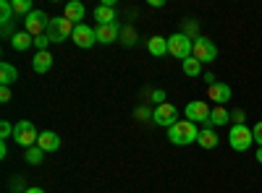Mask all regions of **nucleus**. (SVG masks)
I'll return each instance as SVG.
<instances>
[{
	"label": "nucleus",
	"instance_id": "nucleus-17",
	"mask_svg": "<svg viewBox=\"0 0 262 193\" xmlns=\"http://www.w3.org/2000/svg\"><path fill=\"white\" fill-rule=\"evenodd\" d=\"M34 45V37L29 34V32H16V34H11V47L13 50H29Z\"/></svg>",
	"mask_w": 262,
	"mask_h": 193
},
{
	"label": "nucleus",
	"instance_id": "nucleus-29",
	"mask_svg": "<svg viewBox=\"0 0 262 193\" xmlns=\"http://www.w3.org/2000/svg\"><path fill=\"white\" fill-rule=\"evenodd\" d=\"M137 118H142V120H147V118H152V110H149V107H139V110H137Z\"/></svg>",
	"mask_w": 262,
	"mask_h": 193
},
{
	"label": "nucleus",
	"instance_id": "nucleus-10",
	"mask_svg": "<svg viewBox=\"0 0 262 193\" xmlns=\"http://www.w3.org/2000/svg\"><path fill=\"white\" fill-rule=\"evenodd\" d=\"M71 39H74V45L81 47V50H90L92 45H97V34H95V29H92V26H86V24L74 26Z\"/></svg>",
	"mask_w": 262,
	"mask_h": 193
},
{
	"label": "nucleus",
	"instance_id": "nucleus-9",
	"mask_svg": "<svg viewBox=\"0 0 262 193\" xmlns=\"http://www.w3.org/2000/svg\"><path fill=\"white\" fill-rule=\"evenodd\" d=\"M152 123H155V125H165V128L176 125L179 123V110L173 104L163 102V104H158L155 110H152Z\"/></svg>",
	"mask_w": 262,
	"mask_h": 193
},
{
	"label": "nucleus",
	"instance_id": "nucleus-3",
	"mask_svg": "<svg viewBox=\"0 0 262 193\" xmlns=\"http://www.w3.org/2000/svg\"><path fill=\"white\" fill-rule=\"evenodd\" d=\"M13 139H16V144H18V146L32 149V146L37 144V139H39L37 125H34L32 120H18V123H16V128H13Z\"/></svg>",
	"mask_w": 262,
	"mask_h": 193
},
{
	"label": "nucleus",
	"instance_id": "nucleus-8",
	"mask_svg": "<svg viewBox=\"0 0 262 193\" xmlns=\"http://www.w3.org/2000/svg\"><path fill=\"white\" fill-rule=\"evenodd\" d=\"M191 58H196L200 63H212L217 58V47L207 37H196L194 39V47H191Z\"/></svg>",
	"mask_w": 262,
	"mask_h": 193
},
{
	"label": "nucleus",
	"instance_id": "nucleus-6",
	"mask_svg": "<svg viewBox=\"0 0 262 193\" xmlns=\"http://www.w3.org/2000/svg\"><path fill=\"white\" fill-rule=\"evenodd\" d=\"M48 24H50V18L45 11H32L29 16H24V32H29L32 37H42L48 32Z\"/></svg>",
	"mask_w": 262,
	"mask_h": 193
},
{
	"label": "nucleus",
	"instance_id": "nucleus-21",
	"mask_svg": "<svg viewBox=\"0 0 262 193\" xmlns=\"http://www.w3.org/2000/svg\"><path fill=\"white\" fill-rule=\"evenodd\" d=\"M228 120H231V115H228L226 107H223V104H215L212 113H210V128H212V125H226Z\"/></svg>",
	"mask_w": 262,
	"mask_h": 193
},
{
	"label": "nucleus",
	"instance_id": "nucleus-20",
	"mask_svg": "<svg viewBox=\"0 0 262 193\" xmlns=\"http://www.w3.org/2000/svg\"><path fill=\"white\" fill-rule=\"evenodd\" d=\"M16 78H18V68L11 66V63H0V84L11 87V84H16Z\"/></svg>",
	"mask_w": 262,
	"mask_h": 193
},
{
	"label": "nucleus",
	"instance_id": "nucleus-4",
	"mask_svg": "<svg viewBox=\"0 0 262 193\" xmlns=\"http://www.w3.org/2000/svg\"><path fill=\"white\" fill-rule=\"evenodd\" d=\"M228 144L233 152H247V149L254 144V136H252V128L247 125H233L228 131Z\"/></svg>",
	"mask_w": 262,
	"mask_h": 193
},
{
	"label": "nucleus",
	"instance_id": "nucleus-33",
	"mask_svg": "<svg viewBox=\"0 0 262 193\" xmlns=\"http://www.w3.org/2000/svg\"><path fill=\"white\" fill-rule=\"evenodd\" d=\"M254 157H257V162L262 164V146H257V154H254Z\"/></svg>",
	"mask_w": 262,
	"mask_h": 193
},
{
	"label": "nucleus",
	"instance_id": "nucleus-11",
	"mask_svg": "<svg viewBox=\"0 0 262 193\" xmlns=\"http://www.w3.org/2000/svg\"><path fill=\"white\" fill-rule=\"evenodd\" d=\"M95 34H97L100 45H113V42H118V37H121V29H118V24H100L95 29Z\"/></svg>",
	"mask_w": 262,
	"mask_h": 193
},
{
	"label": "nucleus",
	"instance_id": "nucleus-14",
	"mask_svg": "<svg viewBox=\"0 0 262 193\" xmlns=\"http://www.w3.org/2000/svg\"><path fill=\"white\" fill-rule=\"evenodd\" d=\"M84 13L86 11H84V6L79 3V0H71V3H66V8H63V16L69 18L74 26H79L81 21H84Z\"/></svg>",
	"mask_w": 262,
	"mask_h": 193
},
{
	"label": "nucleus",
	"instance_id": "nucleus-22",
	"mask_svg": "<svg viewBox=\"0 0 262 193\" xmlns=\"http://www.w3.org/2000/svg\"><path fill=\"white\" fill-rule=\"evenodd\" d=\"M200 73H202V63L196 60V58H186L184 60V76L194 78V76H200Z\"/></svg>",
	"mask_w": 262,
	"mask_h": 193
},
{
	"label": "nucleus",
	"instance_id": "nucleus-19",
	"mask_svg": "<svg viewBox=\"0 0 262 193\" xmlns=\"http://www.w3.org/2000/svg\"><path fill=\"white\" fill-rule=\"evenodd\" d=\"M95 18H97V26L100 24H116V8L102 3V6L95 8Z\"/></svg>",
	"mask_w": 262,
	"mask_h": 193
},
{
	"label": "nucleus",
	"instance_id": "nucleus-26",
	"mask_svg": "<svg viewBox=\"0 0 262 193\" xmlns=\"http://www.w3.org/2000/svg\"><path fill=\"white\" fill-rule=\"evenodd\" d=\"M13 128H16V125H11L8 120H3V123H0V139H3V141L11 139V136H13Z\"/></svg>",
	"mask_w": 262,
	"mask_h": 193
},
{
	"label": "nucleus",
	"instance_id": "nucleus-32",
	"mask_svg": "<svg viewBox=\"0 0 262 193\" xmlns=\"http://www.w3.org/2000/svg\"><path fill=\"white\" fill-rule=\"evenodd\" d=\"M24 193H45V188H37V185H34V188H27Z\"/></svg>",
	"mask_w": 262,
	"mask_h": 193
},
{
	"label": "nucleus",
	"instance_id": "nucleus-30",
	"mask_svg": "<svg viewBox=\"0 0 262 193\" xmlns=\"http://www.w3.org/2000/svg\"><path fill=\"white\" fill-rule=\"evenodd\" d=\"M152 102H155V107L163 104L165 102V92H152Z\"/></svg>",
	"mask_w": 262,
	"mask_h": 193
},
{
	"label": "nucleus",
	"instance_id": "nucleus-23",
	"mask_svg": "<svg viewBox=\"0 0 262 193\" xmlns=\"http://www.w3.org/2000/svg\"><path fill=\"white\" fill-rule=\"evenodd\" d=\"M24 159H27L29 164H39L42 159H45V152H42L39 146H32V149H27V154H24Z\"/></svg>",
	"mask_w": 262,
	"mask_h": 193
},
{
	"label": "nucleus",
	"instance_id": "nucleus-1",
	"mask_svg": "<svg viewBox=\"0 0 262 193\" xmlns=\"http://www.w3.org/2000/svg\"><path fill=\"white\" fill-rule=\"evenodd\" d=\"M196 136H200V128H196V123H191V120H179L176 125L168 128V139L176 146H189V144L196 141Z\"/></svg>",
	"mask_w": 262,
	"mask_h": 193
},
{
	"label": "nucleus",
	"instance_id": "nucleus-12",
	"mask_svg": "<svg viewBox=\"0 0 262 193\" xmlns=\"http://www.w3.org/2000/svg\"><path fill=\"white\" fill-rule=\"evenodd\" d=\"M207 97H210L215 104H223V107H226V102L233 97V92H231L228 84H212V87L207 89Z\"/></svg>",
	"mask_w": 262,
	"mask_h": 193
},
{
	"label": "nucleus",
	"instance_id": "nucleus-27",
	"mask_svg": "<svg viewBox=\"0 0 262 193\" xmlns=\"http://www.w3.org/2000/svg\"><path fill=\"white\" fill-rule=\"evenodd\" d=\"M48 45H50V39H48V34H42V37H34V47H37V52H42V50H48Z\"/></svg>",
	"mask_w": 262,
	"mask_h": 193
},
{
	"label": "nucleus",
	"instance_id": "nucleus-24",
	"mask_svg": "<svg viewBox=\"0 0 262 193\" xmlns=\"http://www.w3.org/2000/svg\"><path fill=\"white\" fill-rule=\"evenodd\" d=\"M13 13H24V16H29L34 8H32V0H13Z\"/></svg>",
	"mask_w": 262,
	"mask_h": 193
},
{
	"label": "nucleus",
	"instance_id": "nucleus-15",
	"mask_svg": "<svg viewBox=\"0 0 262 193\" xmlns=\"http://www.w3.org/2000/svg\"><path fill=\"white\" fill-rule=\"evenodd\" d=\"M32 68H34V73H48V71L53 68V55H50L48 50L37 52L34 60H32Z\"/></svg>",
	"mask_w": 262,
	"mask_h": 193
},
{
	"label": "nucleus",
	"instance_id": "nucleus-16",
	"mask_svg": "<svg viewBox=\"0 0 262 193\" xmlns=\"http://www.w3.org/2000/svg\"><path fill=\"white\" fill-rule=\"evenodd\" d=\"M196 144H200L202 149H215L217 144H221V139H217V133H215V128H202L200 131V136H196Z\"/></svg>",
	"mask_w": 262,
	"mask_h": 193
},
{
	"label": "nucleus",
	"instance_id": "nucleus-5",
	"mask_svg": "<svg viewBox=\"0 0 262 193\" xmlns=\"http://www.w3.org/2000/svg\"><path fill=\"white\" fill-rule=\"evenodd\" d=\"M48 39H50V45L53 42H66L71 34H74V24L66 16H60V18H50V24H48Z\"/></svg>",
	"mask_w": 262,
	"mask_h": 193
},
{
	"label": "nucleus",
	"instance_id": "nucleus-25",
	"mask_svg": "<svg viewBox=\"0 0 262 193\" xmlns=\"http://www.w3.org/2000/svg\"><path fill=\"white\" fill-rule=\"evenodd\" d=\"M0 13H3V26H8V21H11V16H13V6L8 3V0H3V3H0Z\"/></svg>",
	"mask_w": 262,
	"mask_h": 193
},
{
	"label": "nucleus",
	"instance_id": "nucleus-2",
	"mask_svg": "<svg viewBox=\"0 0 262 193\" xmlns=\"http://www.w3.org/2000/svg\"><path fill=\"white\" fill-rule=\"evenodd\" d=\"M191 47H194V39H189V34L184 32H176L168 37V55L173 58H179V60L191 58Z\"/></svg>",
	"mask_w": 262,
	"mask_h": 193
},
{
	"label": "nucleus",
	"instance_id": "nucleus-7",
	"mask_svg": "<svg viewBox=\"0 0 262 193\" xmlns=\"http://www.w3.org/2000/svg\"><path fill=\"white\" fill-rule=\"evenodd\" d=\"M210 113H212V107H207L200 99H194L184 107V118L191 123H202V125H210Z\"/></svg>",
	"mask_w": 262,
	"mask_h": 193
},
{
	"label": "nucleus",
	"instance_id": "nucleus-28",
	"mask_svg": "<svg viewBox=\"0 0 262 193\" xmlns=\"http://www.w3.org/2000/svg\"><path fill=\"white\" fill-rule=\"evenodd\" d=\"M252 136H254V144L262 146V123H257V125L252 128Z\"/></svg>",
	"mask_w": 262,
	"mask_h": 193
},
{
	"label": "nucleus",
	"instance_id": "nucleus-13",
	"mask_svg": "<svg viewBox=\"0 0 262 193\" xmlns=\"http://www.w3.org/2000/svg\"><path fill=\"white\" fill-rule=\"evenodd\" d=\"M37 146L42 149V152H58L60 149V136L55 133V131H42L39 133V139H37Z\"/></svg>",
	"mask_w": 262,
	"mask_h": 193
},
{
	"label": "nucleus",
	"instance_id": "nucleus-31",
	"mask_svg": "<svg viewBox=\"0 0 262 193\" xmlns=\"http://www.w3.org/2000/svg\"><path fill=\"white\" fill-rule=\"evenodd\" d=\"M0 99H3V102L11 99V87H0Z\"/></svg>",
	"mask_w": 262,
	"mask_h": 193
},
{
	"label": "nucleus",
	"instance_id": "nucleus-18",
	"mask_svg": "<svg viewBox=\"0 0 262 193\" xmlns=\"http://www.w3.org/2000/svg\"><path fill=\"white\" fill-rule=\"evenodd\" d=\"M147 50H149V55H155V58L168 55V39L165 37H149L147 39Z\"/></svg>",
	"mask_w": 262,
	"mask_h": 193
}]
</instances>
